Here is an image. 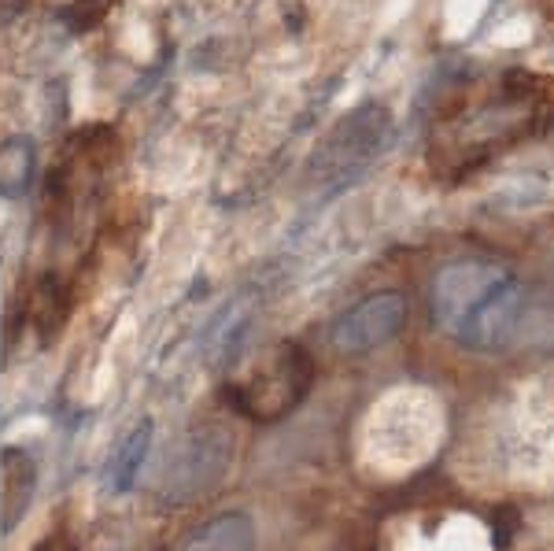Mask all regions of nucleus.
Returning a JSON list of instances; mask_svg holds the SVG:
<instances>
[{"label":"nucleus","instance_id":"1","mask_svg":"<svg viewBox=\"0 0 554 551\" xmlns=\"http://www.w3.org/2000/svg\"><path fill=\"white\" fill-rule=\"evenodd\" d=\"M429 307L444 337L470 352H495L525 315V285L506 263L455 259L436 274Z\"/></svg>","mask_w":554,"mask_h":551},{"label":"nucleus","instance_id":"2","mask_svg":"<svg viewBox=\"0 0 554 551\" xmlns=\"http://www.w3.org/2000/svg\"><path fill=\"white\" fill-rule=\"evenodd\" d=\"M532 74H506L492 89V97L466 100L458 111L440 119V134L433 141V160L440 171H470L481 156L510 145L532 126V115L540 111L547 89Z\"/></svg>","mask_w":554,"mask_h":551},{"label":"nucleus","instance_id":"3","mask_svg":"<svg viewBox=\"0 0 554 551\" xmlns=\"http://www.w3.org/2000/svg\"><path fill=\"white\" fill-rule=\"evenodd\" d=\"M314 385V359L296 341H281L270 352H263L259 363L248 367L244 378L229 385V404L255 422H274L285 418L292 407L307 400Z\"/></svg>","mask_w":554,"mask_h":551},{"label":"nucleus","instance_id":"4","mask_svg":"<svg viewBox=\"0 0 554 551\" xmlns=\"http://www.w3.org/2000/svg\"><path fill=\"white\" fill-rule=\"evenodd\" d=\"M229 466V433L222 429H196L189 441L181 444L163 474L159 496L167 507H189L204 492H211L222 481Z\"/></svg>","mask_w":554,"mask_h":551},{"label":"nucleus","instance_id":"5","mask_svg":"<svg viewBox=\"0 0 554 551\" xmlns=\"http://www.w3.org/2000/svg\"><path fill=\"white\" fill-rule=\"evenodd\" d=\"M403 326H407V296L374 293L333 322V348L344 356H366L392 341Z\"/></svg>","mask_w":554,"mask_h":551},{"label":"nucleus","instance_id":"6","mask_svg":"<svg viewBox=\"0 0 554 551\" xmlns=\"http://www.w3.org/2000/svg\"><path fill=\"white\" fill-rule=\"evenodd\" d=\"M178 551H255V522L244 511L207 518L196 526Z\"/></svg>","mask_w":554,"mask_h":551},{"label":"nucleus","instance_id":"7","mask_svg":"<svg viewBox=\"0 0 554 551\" xmlns=\"http://www.w3.org/2000/svg\"><path fill=\"white\" fill-rule=\"evenodd\" d=\"M4 503H8V515H4V526L12 529L23 515V507L30 503V492H34V463L30 455L19 452V448H8L4 452Z\"/></svg>","mask_w":554,"mask_h":551},{"label":"nucleus","instance_id":"8","mask_svg":"<svg viewBox=\"0 0 554 551\" xmlns=\"http://www.w3.org/2000/svg\"><path fill=\"white\" fill-rule=\"evenodd\" d=\"M148 444H152V422H137L133 433L119 444V455H115V470H111V485L115 492H130L141 466L148 459Z\"/></svg>","mask_w":554,"mask_h":551},{"label":"nucleus","instance_id":"9","mask_svg":"<svg viewBox=\"0 0 554 551\" xmlns=\"http://www.w3.org/2000/svg\"><path fill=\"white\" fill-rule=\"evenodd\" d=\"M30 160H34V152L26 148V141H15V145L0 148V189L19 193L23 182L30 178Z\"/></svg>","mask_w":554,"mask_h":551},{"label":"nucleus","instance_id":"10","mask_svg":"<svg viewBox=\"0 0 554 551\" xmlns=\"http://www.w3.org/2000/svg\"><path fill=\"white\" fill-rule=\"evenodd\" d=\"M37 551H74L71 544H67V537H60V533H56V537H49L45 540V544H41V548Z\"/></svg>","mask_w":554,"mask_h":551},{"label":"nucleus","instance_id":"11","mask_svg":"<svg viewBox=\"0 0 554 551\" xmlns=\"http://www.w3.org/2000/svg\"><path fill=\"white\" fill-rule=\"evenodd\" d=\"M26 0H0V19H8V15H15L19 8H23Z\"/></svg>","mask_w":554,"mask_h":551}]
</instances>
